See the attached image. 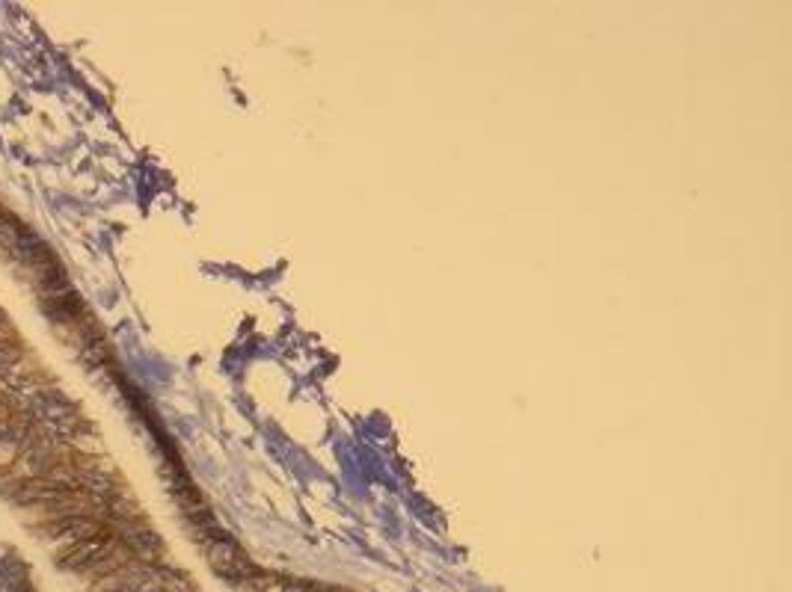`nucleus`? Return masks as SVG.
I'll return each instance as SVG.
<instances>
[{
    "label": "nucleus",
    "instance_id": "obj_1",
    "mask_svg": "<svg viewBox=\"0 0 792 592\" xmlns=\"http://www.w3.org/2000/svg\"><path fill=\"white\" fill-rule=\"evenodd\" d=\"M108 528H110V524H104V519H99V516H72V519H60V521L42 524L39 530H42L45 536H48L51 548L57 551V560H60L65 551L77 545V542L99 536V533H104Z\"/></svg>",
    "mask_w": 792,
    "mask_h": 592
},
{
    "label": "nucleus",
    "instance_id": "obj_2",
    "mask_svg": "<svg viewBox=\"0 0 792 592\" xmlns=\"http://www.w3.org/2000/svg\"><path fill=\"white\" fill-rule=\"evenodd\" d=\"M116 542H119V536L113 533V528H108L104 533H99V536L77 542V545L65 551V554L57 560V562H60L63 569H69V571H83V575H86V571H90L95 562H99L104 554H108V551L116 545Z\"/></svg>",
    "mask_w": 792,
    "mask_h": 592
},
{
    "label": "nucleus",
    "instance_id": "obj_3",
    "mask_svg": "<svg viewBox=\"0 0 792 592\" xmlns=\"http://www.w3.org/2000/svg\"><path fill=\"white\" fill-rule=\"evenodd\" d=\"M22 450H24V442L15 439V435H4V439H0V474L13 471V465L18 462Z\"/></svg>",
    "mask_w": 792,
    "mask_h": 592
}]
</instances>
